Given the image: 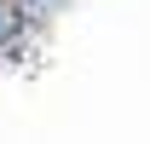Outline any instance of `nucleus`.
I'll return each mask as SVG.
<instances>
[{"mask_svg": "<svg viewBox=\"0 0 150 144\" xmlns=\"http://www.w3.org/2000/svg\"><path fill=\"white\" fill-rule=\"evenodd\" d=\"M35 40H40V29L23 23L18 0H0V58H18V64H23V52H29Z\"/></svg>", "mask_w": 150, "mask_h": 144, "instance_id": "f257e3e1", "label": "nucleus"}, {"mask_svg": "<svg viewBox=\"0 0 150 144\" xmlns=\"http://www.w3.org/2000/svg\"><path fill=\"white\" fill-rule=\"evenodd\" d=\"M18 12H23L29 29H52L58 12H69V0H18Z\"/></svg>", "mask_w": 150, "mask_h": 144, "instance_id": "f03ea898", "label": "nucleus"}]
</instances>
